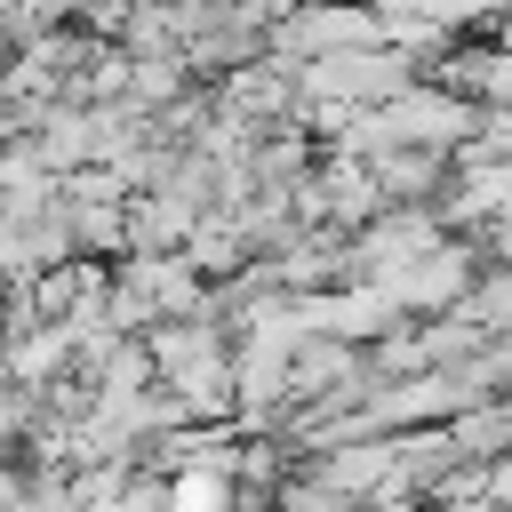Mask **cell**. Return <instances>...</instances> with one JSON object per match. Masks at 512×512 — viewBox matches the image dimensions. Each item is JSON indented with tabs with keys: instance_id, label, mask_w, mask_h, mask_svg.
<instances>
[]
</instances>
